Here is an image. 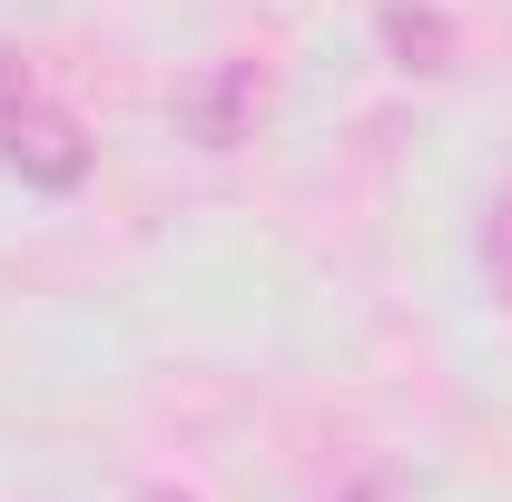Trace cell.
<instances>
[{"label":"cell","mask_w":512,"mask_h":502,"mask_svg":"<svg viewBox=\"0 0 512 502\" xmlns=\"http://www.w3.org/2000/svg\"><path fill=\"white\" fill-rule=\"evenodd\" d=\"M247 99H266V79H256L247 60H227V69H217V89H207V99H188V128L207 138V148H237V119H247Z\"/></svg>","instance_id":"2"},{"label":"cell","mask_w":512,"mask_h":502,"mask_svg":"<svg viewBox=\"0 0 512 502\" xmlns=\"http://www.w3.org/2000/svg\"><path fill=\"white\" fill-rule=\"evenodd\" d=\"M483 276H493V296L512 306V188L483 207Z\"/></svg>","instance_id":"3"},{"label":"cell","mask_w":512,"mask_h":502,"mask_svg":"<svg viewBox=\"0 0 512 502\" xmlns=\"http://www.w3.org/2000/svg\"><path fill=\"white\" fill-rule=\"evenodd\" d=\"M89 128L69 119L60 99L30 79V60L20 50H0V168L20 178V188H50V197H69L79 178H89Z\"/></svg>","instance_id":"1"},{"label":"cell","mask_w":512,"mask_h":502,"mask_svg":"<svg viewBox=\"0 0 512 502\" xmlns=\"http://www.w3.org/2000/svg\"><path fill=\"white\" fill-rule=\"evenodd\" d=\"M384 40L404 50L394 69H414V50H444V20H434V10H404V0H394V10H384Z\"/></svg>","instance_id":"4"},{"label":"cell","mask_w":512,"mask_h":502,"mask_svg":"<svg viewBox=\"0 0 512 502\" xmlns=\"http://www.w3.org/2000/svg\"><path fill=\"white\" fill-rule=\"evenodd\" d=\"M128 502H197V493H188V483H138Z\"/></svg>","instance_id":"5"}]
</instances>
